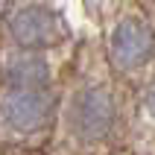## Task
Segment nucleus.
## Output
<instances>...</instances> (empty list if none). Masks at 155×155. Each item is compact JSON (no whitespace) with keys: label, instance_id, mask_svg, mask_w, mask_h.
Segmentation results:
<instances>
[{"label":"nucleus","instance_id":"nucleus-1","mask_svg":"<svg viewBox=\"0 0 155 155\" xmlns=\"http://www.w3.org/2000/svg\"><path fill=\"white\" fill-rule=\"evenodd\" d=\"M9 35L12 41L26 53H41V50H53L64 41V24L61 18L53 12L50 6L41 3H26V6L15 9L9 15Z\"/></svg>","mask_w":155,"mask_h":155},{"label":"nucleus","instance_id":"nucleus-2","mask_svg":"<svg viewBox=\"0 0 155 155\" xmlns=\"http://www.w3.org/2000/svg\"><path fill=\"white\" fill-rule=\"evenodd\" d=\"M68 126H70V135L82 143L103 140L114 126V100L108 94V88L103 85L82 88L70 103Z\"/></svg>","mask_w":155,"mask_h":155},{"label":"nucleus","instance_id":"nucleus-3","mask_svg":"<svg viewBox=\"0 0 155 155\" xmlns=\"http://www.w3.org/2000/svg\"><path fill=\"white\" fill-rule=\"evenodd\" d=\"M0 114L12 132L29 135L44 129L56 114V94L50 88H32V91H9L0 100Z\"/></svg>","mask_w":155,"mask_h":155},{"label":"nucleus","instance_id":"nucleus-4","mask_svg":"<svg viewBox=\"0 0 155 155\" xmlns=\"http://www.w3.org/2000/svg\"><path fill=\"white\" fill-rule=\"evenodd\" d=\"M111 59L120 70H138L143 68L155 53V32L140 18H123L111 29Z\"/></svg>","mask_w":155,"mask_h":155},{"label":"nucleus","instance_id":"nucleus-5","mask_svg":"<svg viewBox=\"0 0 155 155\" xmlns=\"http://www.w3.org/2000/svg\"><path fill=\"white\" fill-rule=\"evenodd\" d=\"M3 82L9 91H32V88H50L53 68L38 53H15L3 64Z\"/></svg>","mask_w":155,"mask_h":155},{"label":"nucleus","instance_id":"nucleus-6","mask_svg":"<svg viewBox=\"0 0 155 155\" xmlns=\"http://www.w3.org/2000/svg\"><path fill=\"white\" fill-rule=\"evenodd\" d=\"M147 108H149V114L155 117V79L149 82V88H147Z\"/></svg>","mask_w":155,"mask_h":155}]
</instances>
